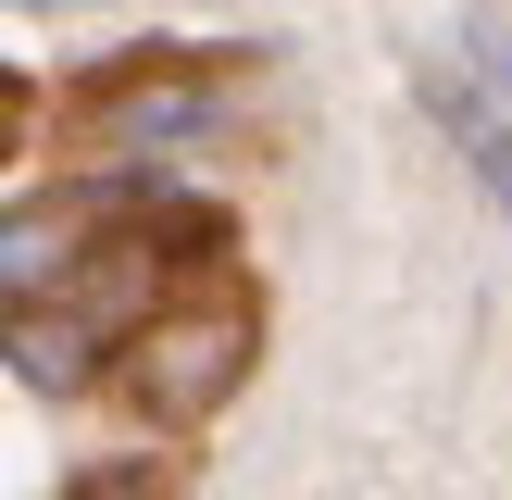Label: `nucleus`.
Here are the masks:
<instances>
[{
	"label": "nucleus",
	"mask_w": 512,
	"mask_h": 500,
	"mask_svg": "<svg viewBox=\"0 0 512 500\" xmlns=\"http://www.w3.org/2000/svg\"><path fill=\"white\" fill-rule=\"evenodd\" d=\"M475 63H488V75H500V88H512V38H475Z\"/></svg>",
	"instance_id": "obj_8"
},
{
	"label": "nucleus",
	"mask_w": 512,
	"mask_h": 500,
	"mask_svg": "<svg viewBox=\"0 0 512 500\" xmlns=\"http://www.w3.org/2000/svg\"><path fill=\"white\" fill-rule=\"evenodd\" d=\"M438 113H450V138L475 150V175H488V200L512 213V113H500L488 88H463V75H438Z\"/></svg>",
	"instance_id": "obj_3"
},
{
	"label": "nucleus",
	"mask_w": 512,
	"mask_h": 500,
	"mask_svg": "<svg viewBox=\"0 0 512 500\" xmlns=\"http://www.w3.org/2000/svg\"><path fill=\"white\" fill-rule=\"evenodd\" d=\"M150 263H163L150 238L100 250V263H88V288H75V313H88V325H125V313H138V288H150Z\"/></svg>",
	"instance_id": "obj_6"
},
{
	"label": "nucleus",
	"mask_w": 512,
	"mask_h": 500,
	"mask_svg": "<svg viewBox=\"0 0 512 500\" xmlns=\"http://www.w3.org/2000/svg\"><path fill=\"white\" fill-rule=\"evenodd\" d=\"M238 375H250V313H175V325H138V400H150L163 425H200Z\"/></svg>",
	"instance_id": "obj_1"
},
{
	"label": "nucleus",
	"mask_w": 512,
	"mask_h": 500,
	"mask_svg": "<svg viewBox=\"0 0 512 500\" xmlns=\"http://www.w3.org/2000/svg\"><path fill=\"white\" fill-rule=\"evenodd\" d=\"M75 263V225H50V213H13V250H0V275H13V313H38V288Z\"/></svg>",
	"instance_id": "obj_5"
},
{
	"label": "nucleus",
	"mask_w": 512,
	"mask_h": 500,
	"mask_svg": "<svg viewBox=\"0 0 512 500\" xmlns=\"http://www.w3.org/2000/svg\"><path fill=\"white\" fill-rule=\"evenodd\" d=\"M200 125H213V100H200V88H125V100H113V138H125V150L200 138Z\"/></svg>",
	"instance_id": "obj_4"
},
{
	"label": "nucleus",
	"mask_w": 512,
	"mask_h": 500,
	"mask_svg": "<svg viewBox=\"0 0 512 500\" xmlns=\"http://www.w3.org/2000/svg\"><path fill=\"white\" fill-rule=\"evenodd\" d=\"M63 500H163V463H113V475H75Z\"/></svg>",
	"instance_id": "obj_7"
},
{
	"label": "nucleus",
	"mask_w": 512,
	"mask_h": 500,
	"mask_svg": "<svg viewBox=\"0 0 512 500\" xmlns=\"http://www.w3.org/2000/svg\"><path fill=\"white\" fill-rule=\"evenodd\" d=\"M88 350H100V325L75 313V300H63V325L13 313V375H25V388H88Z\"/></svg>",
	"instance_id": "obj_2"
}]
</instances>
